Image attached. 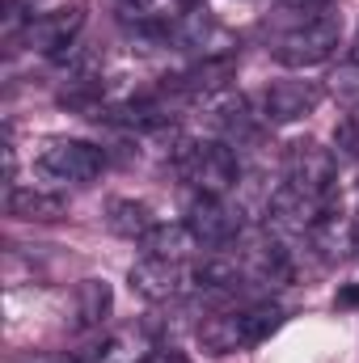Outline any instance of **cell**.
I'll use <instances>...</instances> for the list:
<instances>
[{
	"label": "cell",
	"mask_w": 359,
	"mask_h": 363,
	"mask_svg": "<svg viewBox=\"0 0 359 363\" xmlns=\"http://www.w3.org/2000/svg\"><path fill=\"white\" fill-rule=\"evenodd\" d=\"M334 144L347 152V157H359V110H347L334 127Z\"/></svg>",
	"instance_id": "cell-16"
},
{
	"label": "cell",
	"mask_w": 359,
	"mask_h": 363,
	"mask_svg": "<svg viewBox=\"0 0 359 363\" xmlns=\"http://www.w3.org/2000/svg\"><path fill=\"white\" fill-rule=\"evenodd\" d=\"M4 207H9V216H13V220H26V224H55V220H64V216H68L64 194L43 190V186H9Z\"/></svg>",
	"instance_id": "cell-12"
},
{
	"label": "cell",
	"mask_w": 359,
	"mask_h": 363,
	"mask_svg": "<svg viewBox=\"0 0 359 363\" xmlns=\"http://www.w3.org/2000/svg\"><path fill=\"white\" fill-rule=\"evenodd\" d=\"M77 330H101L106 317L114 313V291L106 279H81L77 287Z\"/></svg>",
	"instance_id": "cell-14"
},
{
	"label": "cell",
	"mask_w": 359,
	"mask_h": 363,
	"mask_svg": "<svg viewBox=\"0 0 359 363\" xmlns=\"http://www.w3.org/2000/svg\"><path fill=\"white\" fill-rule=\"evenodd\" d=\"M131 291L148 304H165V300H178L182 291H190V267L186 262H174V258H153L144 254L131 274H127Z\"/></svg>",
	"instance_id": "cell-7"
},
{
	"label": "cell",
	"mask_w": 359,
	"mask_h": 363,
	"mask_svg": "<svg viewBox=\"0 0 359 363\" xmlns=\"http://www.w3.org/2000/svg\"><path fill=\"white\" fill-rule=\"evenodd\" d=\"M106 228L114 237H127V241H144L153 228H157V216L148 203L140 199H110L106 203Z\"/></svg>",
	"instance_id": "cell-13"
},
{
	"label": "cell",
	"mask_w": 359,
	"mask_h": 363,
	"mask_svg": "<svg viewBox=\"0 0 359 363\" xmlns=\"http://www.w3.org/2000/svg\"><path fill=\"white\" fill-rule=\"evenodd\" d=\"M321 81H275L267 93H263V118L283 127V123H300L309 118L317 106H321Z\"/></svg>",
	"instance_id": "cell-9"
},
{
	"label": "cell",
	"mask_w": 359,
	"mask_h": 363,
	"mask_svg": "<svg viewBox=\"0 0 359 363\" xmlns=\"http://www.w3.org/2000/svg\"><path fill=\"white\" fill-rule=\"evenodd\" d=\"M283 178H287V186H296L309 199L334 203V190H338V157L326 144H317V140H296L287 148V157H283Z\"/></svg>",
	"instance_id": "cell-4"
},
{
	"label": "cell",
	"mask_w": 359,
	"mask_h": 363,
	"mask_svg": "<svg viewBox=\"0 0 359 363\" xmlns=\"http://www.w3.org/2000/svg\"><path fill=\"white\" fill-rule=\"evenodd\" d=\"M140 245H144V254H153V258H174V262H186L190 250H203V245L190 237L186 224H157Z\"/></svg>",
	"instance_id": "cell-15"
},
{
	"label": "cell",
	"mask_w": 359,
	"mask_h": 363,
	"mask_svg": "<svg viewBox=\"0 0 359 363\" xmlns=\"http://www.w3.org/2000/svg\"><path fill=\"white\" fill-rule=\"evenodd\" d=\"M140 363H190V359H186L182 351H170V347H157V351H148V355H144Z\"/></svg>",
	"instance_id": "cell-18"
},
{
	"label": "cell",
	"mask_w": 359,
	"mask_h": 363,
	"mask_svg": "<svg viewBox=\"0 0 359 363\" xmlns=\"http://www.w3.org/2000/svg\"><path fill=\"white\" fill-rule=\"evenodd\" d=\"M190 237L203 250H228L241 237V211L233 203H224V194H194L186 203V220Z\"/></svg>",
	"instance_id": "cell-5"
},
{
	"label": "cell",
	"mask_w": 359,
	"mask_h": 363,
	"mask_svg": "<svg viewBox=\"0 0 359 363\" xmlns=\"http://www.w3.org/2000/svg\"><path fill=\"white\" fill-rule=\"evenodd\" d=\"M351 237H355V250H359V220L351 224Z\"/></svg>",
	"instance_id": "cell-22"
},
{
	"label": "cell",
	"mask_w": 359,
	"mask_h": 363,
	"mask_svg": "<svg viewBox=\"0 0 359 363\" xmlns=\"http://www.w3.org/2000/svg\"><path fill=\"white\" fill-rule=\"evenodd\" d=\"M351 64L359 68V30H355V43H351Z\"/></svg>",
	"instance_id": "cell-20"
},
{
	"label": "cell",
	"mask_w": 359,
	"mask_h": 363,
	"mask_svg": "<svg viewBox=\"0 0 359 363\" xmlns=\"http://www.w3.org/2000/svg\"><path fill=\"white\" fill-rule=\"evenodd\" d=\"M101 169H106V152L89 140H51L38 152V174H47L51 182L85 186V182L101 178Z\"/></svg>",
	"instance_id": "cell-6"
},
{
	"label": "cell",
	"mask_w": 359,
	"mask_h": 363,
	"mask_svg": "<svg viewBox=\"0 0 359 363\" xmlns=\"http://www.w3.org/2000/svg\"><path fill=\"white\" fill-rule=\"evenodd\" d=\"M279 325H283V308L270 304V300H254V304L203 317L199 321V347L207 355H237V351H250V347L267 342Z\"/></svg>",
	"instance_id": "cell-1"
},
{
	"label": "cell",
	"mask_w": 359,
	"mask_h": 363,
	"mask_svg": "<svg viewBox=\"0 0 359 363\" xmlns=\"http://www.w3.org/2000/svg\"><path fill=\"white\" fill-rule=\"evenodd\" d=\"M85 26V9L81 4H64V9H51V13H38L30 26H26V47L38 51V55H64L77 34Z\"/></svg>",
	"instance_id": "cell-8"
},
{
	"label": "cell",
	"mask_w": 359,
	"mask_h": 363,
	"mask_svg": "<svg viewBox=\"0 0 359 363\" xmlns=\"http://www.w3.org/2000/svg\"><path fill=\"white\" fill-rule=\"evenodd\" d=\"M182 4H186V9H190V13H194V9H199V4H203V0H182Z\"/></svg>",
	"instance_id": "cell-21"
},
{
	"label": "cell",
	"mask_w": 359,
	"mask_h": 363,
	"mask_svg": "<svg viewBox=\"0 0 359 363\" xmlns=\"http://www.w3.org/2000/svg\"><path fill=\"white\" fill-rule=\"evenodd\" d=\"M241 267L250 274V283H263V287H283V283H292V271H296L292 267V254L283 250L279 237H258L245 250Z\"/></svg>",
	"instance_id": "cell-11"
},
{
	"label": "cell",
	"mask_w": 359,
	"mask_h": 363,
	"mask_svg": "<svg viewBox=\"0 0 359 363\" xmlns=\"http://www.w3.org/2000/svg\"><path fill=\"white\" fill-rule=\"evenodd\" d=\"M17 363H85L72 351H34V355H21Z\"/></svg>",
	"instance_id": "cell-17"
},
{
	"label": "cell",
	"mask_w": 359,
	"mask_h": 363,
	"mask_svg": "<svg viewBox=\"0 0 359 363\" xmlns=\"http://www.w3.org/2000/svg\"><path fill=\"white\" fill-rule=\"evenodd\" d=\"M207 118H211V127L224 135V144H233V148L258 135V123H254L250 101L237 97V93H228V89H220V93L207 97Z\"/></svg>",
	"instance_id": "cell-10"
},
{
	"label": "cell",
	"mask_w": 359,
	"mask_h": 363,
	"mask_svg": "<svg viewBox=\"0 0 359 363\" xmlns=\"http://www.w3.org/2000/svg\"><path fill=\"white\" fill-rule=\"evenodd\" d=\"M174 174L194 194H228L237 186V152L224 140H178L174 148Z\"/></svg>",
	"instance_id": "cell-2"
},
{
	"label": "cell",
	"mask_w": 359,
	"mask_h": 363,
	"mask_svg": "<svg viewBox=\"0 0 359 363\" xmlns=\"http://www.w3.org/2000/svg\"><path fill=\"white\" fill-rule=\"evenodd\" d=\"M287 9H300V13H317V9H326L330 0H283Z\"/></svg>",
	"instance_id": "cell-19"
},
{
	"label": "cell",
	"mask_w": 359,
	"mask_h": 363,
	"mask_svg": "<svg viewBox=\"0 0 359 363\" xmlns=\"http://www.w3.org/2000/svg\"><path fill=\"white\" fill-rule=\"evenodd\" d=\"M338 43H343V26H338V17L317 13V17L300 21L296 30H287V34L275 43V60H279L283 68L304 72V68L326 64V60L338 51Z\"/></svg>",
	"instance_id": "cell-3"
}]
</instances>
